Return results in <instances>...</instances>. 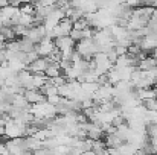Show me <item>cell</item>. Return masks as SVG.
I'll list each match as a JSON object with an SVG mask.
<instances>
[{"instance_id": "cell-10", "label": "cell", "mask_w": 157, "mask_h": 155, "mask_svg": "<svg viewBox=\"0 0 157 155\" xmlns=\"http://www.w3.org/2000/svg\"><path fill=\"white\" fill-rule=\"evenodd\" d=\"M46 82H48V79L44 75H32V85L35 90H41Z\"/></svg>"}, {"instance_id": "cell-5", "label": "cell", "mask_w": 157, "mask_h": 155, "mask_svg": "<svg viewBox=\"0 0 157 155\" xmlns=\"http://www.w3.org/2000/svg\"><path fill=\"white\" fill-rule=\"evenodd\" d=\"M53 43H55V47H56L59 52L67 50V49H73V47H75V41H73L70 37L56 38V40H53Z\"/></svg>"}, {"instance_id": "cell-4", "label": "cell", "mask_w": 157, "mask_h": 155, "mask_svg": "<svg viewBox=\"0 0 157 155\" xmlns=\"http://www.w3.org/2000/svg\"><path fill=\"white\" fill-rule=\"evenodd\" d=\"M25 99L29 105H35V103H41L46 101V98L38 91V90H31V91H25Z\"/></svg>"}, {"instance_id": "cell-1", "label": "cell", "mask_w": 157, "mask_h": 155, "mask_svg": "<svg viewBox=\"0 0 157 155\" xmlns=\"http://www.w3.org/2000/svg\"><path fill=\"white\" fill-rule=\"evenodd\" d=\"M44 37H46V29H44L43 24L28 29V34H26V38H28L32 44H35V46H38L40 41H41Z\"/></svg>"}, {"instance_id": "cell-11", "label": "cell", "mask_w": 157, "mask_h": 155, "mask_svg": "<svg viewBox=\"0 0 157 155\" xmlns=\"http://www.w3.org/2000/svg\"><path fill=\"white\" fill-rule=\"evenodd\" d=\"M98 88H99L98 84H90V82H84V84H81V91L86 93V94H89V96H93V94L98 91Z\"/></svg>"}, {"instance_id": "cell-13", "label": "cell", "mask_w": 157, "mask_h": 155, "mask_svg": "<svg viewBox=\"0 0 157 155\" xmlns=\"http://www.w3.org/2000/svg\"><path fill=\"white\" fill-rule=\"evenodd\" d=\"M0 34H2V37H3L5 40H8V41H14L15 34H14V31H12L11 26H3V28H0Z\"/></svg>"}, {"instance_id": "cell-9", "label": "cell", "mask_w": 157, "mask_h": 155, "mask_svg": "<svg viewBox=\"0 0 157 155\" xmlns=\"http://www.w3.org/2000/svg\"><path fill=\"white\" fill-rule=\"evenodd\" d=\"M59 75H61V70H59V65H58V64H51V65L46 68V72H44L46 79H53V78H56V76H59Z\"/></svg>"}, {"instance_id": "cell-15", "label": "cell", "mask_w": 157, "mask_h": 155, "mask_svg": "<svg viewBox=\"0 0 157 155\" xmlns=\"http://www.w3.org/2000/svg\"><path fill=\"white\" fill-rule=\"evenodd\" d=\"M38 58H40V55H38V52L37 50L29 52V53H26V61H25V64H26V65H29V64H32L34 61H37Z\"/></svg>"}, {"instance_id": "cell-24", "label": "cell", "mask_w": 157, "mask_h": 155, "mask_svg": "<svg viewBox=\"0 0 157 155\" xmlns=\"http://www.w3.org/2000/svg\"><path fill=\"white\" fill-rule=\"evenodd\" d=\"M156 155H157V154H156Z\"/></svg>"}, {"instance_id": "cell-20", "label": "cell", "mask_w": 157, "mask_h": 155, "mask_svg": "<svg viewBox=\"0 0 157 155\" xmlns=\"http://www.w3.org/2000/svg\"><path fill=\"white\" fill-rule=\"evenodd\" d=\"M153 91L156 93V96H157V82H156V84H154V87H153Z\"/></svg>"}, {"instance_id": "cell-14", "label": "cell", "mask_w": 157, "mask_h": 155, "mask_svg": "<svg viewBox=\"0 0 157 155\" xmlns=\"http://www.w3.org/2000/svg\"><path fill=\"white\" fill-rule=\"evenodd\" d=\"M51 84H52L53 87H56V88H59L61 85H64L67 81H66V78L63 76V75H59V76H56V78H53V79H48Z\"/></svg>"}, {"instance_id": "cell-6", "label": "cell", "mask_w": 157, "mask_h": 155, "mask_svg": "<svg viewBox=\"0 0 157 155\" xmlns=\"http://www.w3.org/2000/svg\"><path fill=\"white\" fill-rule=\"evenodd\" d=\"M137 68H139L140 72H150V70L156 68V59H154L153 56H145L144 59L139 61Z\"/></svg>"}, {"instance_id": "cell-17", "label": "cell", "mask_w": 157, "mask_h": 155, "mask_svg": "<svg viewBox=\"0 0 157 155\" xmlns=\"http://www.w3.org/2000/svg\"><path fill=\"white\" fill-rule=\"evenodd\" d=\"M86 28H87V24H86L84 18H81V20H78V21L73 23V29H75V31H84Z\"/></svg>"}, {"instance_id": "cell-16", "label": "cell", "mask_w": 157, "mask_h": 155, "mask_svg": "<svg viewBox=\"0 0 157 155\" xmlns=\"http://www.w3.org/2000/svg\"><path fill=\"white\" fill-rule=\"evenodd\" d=\"M144 106L148 109V111H157V99H150V101H145Z\"/></svg>"}, {"instance_id": "cell-19", "label": "cell", "mask_w": 157, "mask_h": 155, "mask_svg": "<svg viewBox=\"0 0 157 155\" xmlns=\"http://www.w3.org/2000/svg\"><path fill=\"white\" fill-rule=\"evenodd\" d=\"M5 134V117L0 119V135Z\"/></svg>"}, {"instance_id": "cell-8", "label": "cell", "mask_w": 157, "mask_h": 155, "mask_svg": "<svg viewBox=\"0 0 157 155\" xmlns=\"http://www.w3.org/2000/svg\"><path fill=\"white\" fill-rule=\"evenodd\" d=\"M18 46H20V52H23V53H29V52L35 50V44H32L26 37L18 40Z\"/></svg>"}, {"instance_id": "cell-22", "label": "cell", "mask_w": 157, "mask_h": 155, "mask_svg": "<svg viewBox=\"0 0 157 155\" xmlns=\"http://www.w3.org/2000/svg\"><path fill=\"white\" fill-rule=\"evenodd\" d=\"M0 145H2V135H0Z\"/></svg>"}, {"instance_id": "cell-18", "label": "cell", "mask_w": 157, "mask_h": 155, "mask_svg": "<svg viewBox=\"0 0 157 155\" xmlns=\"http://www.w3.org/2000/svg\"><path fill=\"white\" fill-rule=\"evenodd\" d=\"M59 101H61V98H59L58 94H56V96H49V98H46V102L51 103V105H53V106H55V105H58Z\"/></svg>"}, {"instance_id": "cell-2", "label": "cell", "mask_w": 157, "mask_h": 155, "mask_svg": "<svg viewBox=\"0 0 157 155\" xmlns=\"http://www.w3.org/2000/svg\"><path fill=\"white\" fill-rule=\"evenodd\" d=\"M35 50L38 52L40 58H48V56L55 50V43H53V40L48 38V37H44V38L40 41V44L35 46Z\"/></svg>"}, {"instance_id": "cell-12", "label": "cell", "mask_w": 157, "mask_h": 155, "mask_svg": "<svg viewBox=\"0 0 157 155\" xmlns=\"http://www.w3.org/2000/svg\"><path fill=\"white\" fill-rule=\"evenodd\" d=\"M117 151H119V155H134L137 152V149L133 145H130V143H122L117 148Z\"/></svg>"}, {"instance_id": "cell-21", "label": "cell", "mask_w": 157, "mask_h": 155, "mask_svg": "<svg viewBox=\"0 0 157 155\" xmlns=\"http://www.w3.org/2000/svg\"><path fill=\"white\" fill-rule=\"evenodd\" d=\"M154 59H156V67H157V56H156V58H154Z\"/></svg>"}, {"instance_id": "cell-23", "label": "cell", "mask_w": 157, "mask_h": 155, "mask_svg": "<svg viewBox=\"0 0 157 155\" xmlns=\"http://www.w3.org/2000/svg\"><path fill=\"white\" fill-rule=\"evenodd\" d=\"M156 99H157V98H156Z\"/></svg>"}, {"instance_id": "cell-3", "label": "cell", "mask_w": 157, "mask_h": 155, "mask_svg": "<svg viewBox=\"0 0 157 155\" xmlns=\"http://www.w3.org/2000/svg\"><path fill=\"white\" fill-rule=\"evenodd\" d=\"M51 59L49 58H38L37 61H34L32 64H29V72L32 75H44L46 68L51 65Z\"/></svg>"}, {"instance_id": "cell-7", "label": "cell", "mask_w": 157, "mask_h": 155, "mask_svg": "<svg viewBox=\"0 0 157 155\" xmlns=\"http://www.w3.org/2000/svg\"><path fill=\"white\" fill-rule=\"evenodd\" d=\"M137 93V98L140 102H145V101H150V99H154L157 98L156 93L153 91V88H144V90H136Z\"/></svg>"}]
</instances>
